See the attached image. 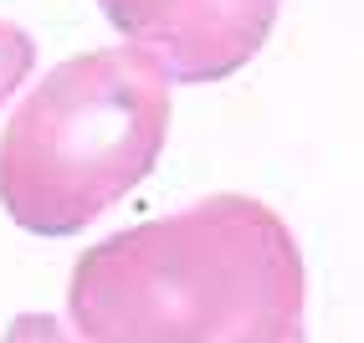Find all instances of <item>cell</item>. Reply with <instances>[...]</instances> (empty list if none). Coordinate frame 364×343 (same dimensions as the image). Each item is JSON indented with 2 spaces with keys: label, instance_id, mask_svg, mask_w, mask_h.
<instances>
[{
  "label": "cell",
  "instance_id": "obj_2",
  "mask_svg": "<svg viewBox=\"0 0 364 343\" xmlns=\"http://www.w3.org/2000/svg\"><path fill=\"white\" fill-rule=\"evenodd\" d=\"M169 134V72L139 46L52 67L0 134V205L31 236H72L154 169Z\"/></svg>",
  "mask_w": 364,
  "mask_h": 343
},
{
  "label": "cell",
  "instance_id": "obj_5",
  "mask_svg": "<svg viewBox=\"0 0 364 343\" xmlns=\"http://www.w3.org/2000/svg\"><path fill=\"white\" fill-rule=\"evenodd\" d=\"M0 343H82V338L67 333V323L52 317V312H26V317H16V323L6 328Z\"/></svg>",
  "mask_w": 364,
  "mask_h": 343
},
{
  "label": "cell",
  "instance_id": "obj_4",
  "mask_svg": "<svg viewBox=\"0 0 364 343\" xmlns=\"http://www.w3.org/2000/svg\"><path fill=\"white\" fill-rule=\"evenodd\" d=\"M31 67H36V41L16 21H0V108L16 97V87H26Z\"/></svg>",
  "mask_w": 364,
  "mask_h": 343
},
{
  "label": "cell",
  "instance_id": "obj_6",
  "mask_svg": "<svg viewBox=\"0 0 364 343\" xmlns=\"http://www.w3.org/2000/svg\"><path fill=\"white\" fill-rule=\"evenodd\" d=\"M267 343H308V338H303V323H298V328H287V333H277V338H267Z\"/></svg>",
  "mask_w": 364,
  "mask_h": 343
},
{
  "label": "cell",
  "instance_id": "obj_1",
  "mask_svg": "<svg viewBox=\"0 0 364 343\" xmlns=\"http://www.w3.org/2000/svg\"><path fill=\"white\" fill-rule=\"evenodd\" d=\"M303 251L252 195L129 226L77 256L67 317L82 343H267L303 323Z\"/></svg>",
  "mask_w": 364,
  "mask_h": 343
},
{
  "label": "cell",
  "instance_id": "obj_3",
  "mask_svg": "<svg viewBox=\"0 0 364 343\" xmlns=\"http://www.w3.org/2000/svg\"><path fill=\"white\" fill-rule=\"evenodd\" d=\"M129 46L164 62L180 82H221L272 36L282 0H98Z\"/></svg>",
  "mask_w": 364,
  "mask_h": 343
}]
</instances>
